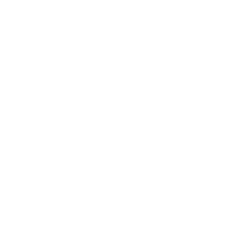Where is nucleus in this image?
Listing matches in <instances>:
<instances>
[]
</instances>
